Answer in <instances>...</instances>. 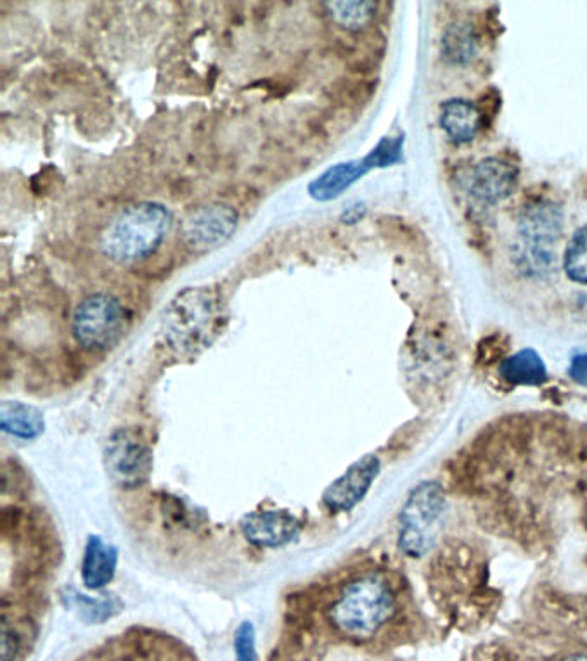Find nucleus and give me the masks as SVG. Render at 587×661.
Here are the masks:
<instances>
[{
  "label": "nucleus",
  "instance_id": "f257e3e1",
  "mask_svg": "<svg viewBox=\"0 0 587 661\" xmlns=\"http://www.w3.org/2000/svg\"><path fill=\"white\" fill-rule=\"evenodd\" d=\"M395 598L388 582L380 575L359 576L333 602L330 620L336 631L352 639H368L391 620Z\"/></svg>",
  "mask_w": 587,
  "mask_h": 661
},
{
  "label": "nucleus",
  "instance_id": "f03ea898",
  "mask_svg": "<svg viewBox=\"0 0 587 661\" xmlns=\"http://www.w3.org/2000/svg\"><path fill=\"white\" fill-rule=\"evenodd\" d=\"M171 226V215L159 203H139L125 208L101 236V250L120 264L142 260L155 252Z\"/></svg>",
  "mask_w": 587,
  "mask_h": 661
},
{
  "label": "nucleus",
  "instance_id": "7ed1b4c3",
  "mask_svg": "<svg viewBox=\"0 0 587 661\" xmlns=\"http://www.w3.org/2000/svg\"><path fill=\"white\" fill-rule=\"evenodd\" d=\"M446 506L442 486L432 480L421 482L409 494L400 512L399 546L403 552L421 558L430 549Z\"/></svg>",
  "mask_w": 587,
  "mask_h": 661
},
{
  "label": "nucleus",
  "instance_id": "20e7f679",
  "mask_svg": "<svg viewBox=\"0 0 587 661\" xmlns=\"http://www.w3.org/2000/svg\"><path fill=\"white\" fill-rule=\"evenodd\" d=\"M127 325L129 316L120 300L106 293H95L75 308L72 331L75 342L84 351L104 352L120 342Z\"/></svg>",
  "mask_w": 587,
  "mask_h": 661
},
{
  "label": "nucleus",
  "instance_id": "39448f33",
  "mask_svg": "<svg viewBox=\"0 0 587 661\" xmlns=\"http://www.w3.org/2000/svg\"><path fill=\"white\" fill-rule=\"evenodd\" d=\"M104 468L110 480L124 491L146 485L153 471V450L141 431H113L104 445Z\"/></svg>",
  "mask_w": 587,
  "mask_h": 661
},
{
  "label": "nucleus",
  "instance_id": "423d86ee",
  "mask_svg": "<svg viewBox=\"0 0 587 661\" xmlns=\"http://www.w3.org/2000/svg\"><path fill=\"white\" fill-rule=\"evenodd\" d=\"M403 148L404 136L385 137L365 158L339 163L335 167L328 168L321 177L309 183L310 196L318 201L335 200L369 170L386 168L399 163L403 160Z\"/></svg>",
  "mask_w": 587,
  "mask_h": 661
},
{
  "label": "nucleus",
  "instance_id": "0eeeda50",
  "mask_svg": "<svg viewBox=\"0 0 587 661\" xmlns=\"http://www.w3.org/2000/svg\"><path fill=\"white\" fill-rule=\"evenodd\" d=\"M380 468H382L380 459L373 454L360 457L359 461L354 462L340 479L328 485L322 494V503L333 512H345L356 508L373 486L374 480L380 474Z\"/></svg>",
  "mask_w": 587,
  "mask_h": 661
},
{
  "label": "nucleus",
  "instance_id": "6e6552de",
  "mask_svg": "<svg viewBox=\"0 0 587 661\" xmlns=\"http://www.w3.org/2000/svg\"><path fill=\"white\" fill-rule=\"evenodd\" d=\"M301 520L286 509L248 512L241 520V532L255 547L276 549L288 546L301 535Z\"/></svg>",
  "mask_w": 587,
  "mask_h": 661
},
{
  "label": "nucleus",
  "instance_id": "1a4fd4ad",
  "mask_svg": "<svg viewBox=\"0 0 587 661\" xmlns=\"http://www.w3.org/2000/svg\"><path fill=\"white\" fill-rule=\"evenodd\" d=\"M237 223L238 215L231 206H202L186 217V240L200 250L219 246L232 234Z\"/></svg>",
  "mask_w": 587,
  "mask_h": 661
},
{
  "label": "nucleus",
  "instance_id": "9d476101",
  "mask_svg": "<svg viewBox=\"0 0 587 661\" xmlns=\"http://www.w3.org/2000/svg\"><path fill=\"white\" fill-rule=\"evenodd\" d=\"M519 168L505 160L485 158L476 163L472 176V196L484 205H498L519 188Z\"/></svg>",
  "mask_w": 587,
  "mask_h": 661
},
{
  "label": "nucleus",
  "instance_id": "9b49d317",
  "mask_svg": "<svg viewBox=\"0 0 587 661\" xmlns=\"http://www.w3.org/2000/svg\"><path fill=\"white\" fill-rule=\"evenodd\" d=\"M116 564H118L116 547L104 542L99 535H89L80 568V576L87 589L103 590L113 581Z\"/></svg>",
  "mask_w": 587,
  "mask_h": 661
},
{
  "label": "nucleus",
  "instance_id": "f8f14e48",
  "mask_svg": "<svg viewBox=\"0 0 587 661\" xmlns=\"http://www.w3.org/2000/svg\"><path fill=\"white\" fill-rule=\"evenodd\" d=\"M441 127L456 144L475 139L482 128L481 113L475 104L464 99H449L442 104Z\"/></svg>",
  "mask_w": 587,
  "mask_h": 661
},
{
  "label": "nucleus",
  "instance_id": "ddd939ff",
  "mask_svg": "<svg viewBox=\"0 0 587 661\" xmlns=\"http://www.w3.org/2000/svg\"><path fill=\"white\" fill-rule=\"evenodd\" d=\"M0 428L8 435L20 440H37L46 430L42 410L23 402H2Z\"/></svg>",
  "mask_w": 587,
  "mask_h": 661
},
{
  "label": "nucleus",
  "instance_id": "4468645a",
  "mask_svg": "<svg viewBox=\"0 0 587 661\" xmlns=\"http://www.w3.org/2000/svg\"><path fill=\"white\" fill-rule=\"evenodd\" d=\"M63 602L82 622L95 625L113 619L122 611V599L113 593H103L98 598L87 596L77 589L63 590Z\"/></svg>",
  "mask_w": 587,
  "mask_h": 661
},
{
  "label": "nucleus",
  "instance_id": "2eb2a0df",
  "mask_svg": "<svg viewBox=\"0 0 587 661\" xmlns=\"http://www.w3.org/2000/svg\"><path fill=\"white\" fill-rule=\"evenodd\" d=\"M501 376L506 383L516 386H539L548 380L545 360L532 348H523L501 364Z\"/></svg>",
  "mask_w": 587,
  "mask_h": 661
},
{
  "label": "nucleus",
  "instance_id": "dca6fc26",
  "mask_svg": "<svg viewBox=\"0 0 587 661\" xmlns=\"http://www.w3.org/2000/svg\"><path fill=\"white\" fill-rule=\"evenodd\" d=\"M444 46V56L455 63H467L476 54V46H478V35L475 34V28L468 23H459V25L450 26L449 30L442 39Z\"/></svg>",
  "mask_w": 587,
  "mask_h": 661
},
{
  "label": "nucleus",
  "instance_id": "f3484780",
  "mask_svg": "<svg viewBox=\"0 0 587 661\" xmlns=\"http://www.w3.org/2000/svg\"><path fill=\"white\" fill-rule=\"evenodd\" d=\"M563 269L571 281L587 284V226L579 227L566 244Z\"/></svg>",
  "mask_w": 587,
  "mask_h": 661
},
{
  "label": "nucleus",
  "instance_id": "a211bd4d",
  "mask_svg": "<svg viewBox=\"0 0 587 661\" xmlns=\"http://www.w3.org/2000/svg\"><path fill=\"white\" fill-rule=\"evenodd\" d=\"M330 8L335 9L336 22L350 30H359L368 25L373 17L377 4L374 2H330Z\"/></svg>",
  "mask_w": 587,
  "mask_h": 661
},
{
  "label": "nucleus",
  "instance_id": "6ab92c4d",
  "mask_svg": "<svg viewBox=\"0 0 587 661\" xmlns=\"http://www.w3.org/2000/svg\"><path fill=\"white\" fill-rule=\"evenodd\" d=\"M234 653H237V661H258L255 627L248 620L241 623L234 634Z\"/></svg>",
  "mask_w": 587,
  "mask_h": 661
},
{
  "label": "nucleus",
  "instance_id": "aec40b11",
  "mask_svg": "<svg viewBox=\"0 0 587 661\" xmlns=\"http://www.w3.org/2000/svg\"><path fill=\"white\" fill-rule=\"evenodd\" d=\"M475 106L476 110H478V113H481L482 128L493 127L494 122L498 118L499 112H501V92H499L496 87L485 89Z\"/></svg>",
  "mask_w": 587,
  "mask_h": 661
},
{
  "label": "nucleus",
  "instance_id": "412c9836",
  "mask_svg": "<svg viewBox=\"0 0 587 661\" xmlns=\"http://www.w3.org/2000/svg\"><path fill=\"white\" fill-rule=\"evenodd\" d=\"M0 645H2V661H14L16 658L17 649H20V640H17L16 634L8 627L5 619L2 620V628H0Z\"/></svg>",
  "mask_w": 587,
  "mask_h": 661
},
{
  "label": "nucleus",
  "instance_id": "4be33fe9",
  "mask_svg": "<svg viewBox=\"0 0 587 661\" xmlns=\"http://www.w3.org/2000/svg\"><path fill=\"white\" fill-rule=\"evenodd\" d=\"M569 374H571L575 383L587 386V354L575 355L574 359H572Z\"/></svg>",
  "mask_w": 587,
  "mask_h": 661
},
{
  "label": "nucleus",
  "instance_id": "5701e85b",
  "mask_svg": "<svg viewBox=\"0 0 587 661\" xmlns=\"http://www.w3.org/2000/svg\"><path fill=\"white\" fill-rule=\"evenodd\" d=\"M366 214V206L362 203H357V205L350 206V208L345 209V214L342 215L343 223H357L362 218V215Z\"/></svg>",
  "mask_w": 587,
  "mask_h": 661
},
{
  "label": "nucleus",
  "instance_id": "b1692460",
  "mask_svg": "<svg viewBox=\"0 0 587 661\" xmlns=\"http://www.w3.org/2000/svg\"><path fill=\"white\" fill-rule=\"evenodd\" d=\"M566 661H587V654H579V657L569 658Z\"/></svg>",
  "mask_w": 587,
  "mask_h": 661
}]
</instances>
